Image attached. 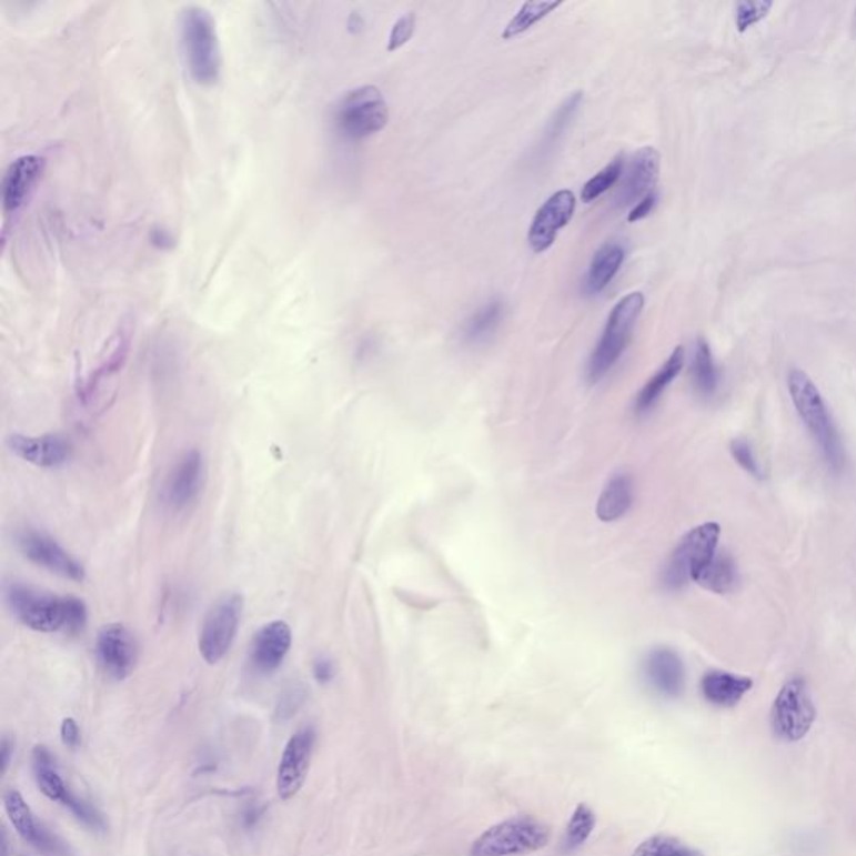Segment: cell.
<instances>
[{"label":"cell","mask_w":856,"mask_h":856,"mask_svg":"<svg viewBox=\"0 0 856 856\" xmlns=\"http://www.w3.org/2000/svg\"><path fill=\"white\" fill-rule=\"evenodd\" d=\"M4 600L12 616L38 633H78L88 621L85 604L78 597L11 583L4 587Z\"/></svg>","instance_id":"cell-1"},{"label":"cell","mask_w":856,"mask_h":856,"mask_svg":"<svg viewBox=\"0 0 856 856\" xmlns=\"http://www.w3.org/2000/svg\"><path fill=\"white\" fill-rule=\"evenodd\" d=\"M180 36L191 78L198 84H214L220 79L221 51L213 16L208 9L190 6L181 12Z\"/></svg>","instance_id":"cell-2"},{"label":"cell","mask_w":856,"mask_h":856,"mask_svg":"<svg viewBox=\"0 0 856 856\" xmlns=\"http://www.w3.org/2000/svg\"><path fill=\"white\" fill-rule=\"evenodd\" d=\"M789 393L796 412L822 449L825 461L835 472L845 465L842 441L829 415L828 406L813 380L803 370H792L788 376Z\"/></svg>","instance_id":"cell-3"},{"label":"cell","mask_w":856,"mask_h":856,"mask_svg":"<svg viewBox=\"0 0 856 856\" xmlns=\"http://www.w3.org/2000/svg\"><path fill=\"white\" fill-rule=\"evenodd\" d=\"M644 309L643 293L634 292L624 296L607 319L606 329L600 343L594 349L587 363V380L590 383H597L613 370V366L620 362L621 355L626 352L631 339H633L634 326L640 320Z\"/></svg>","instance_id":"cell-4"},{"label":"cell","mask_w":856,"mask_h":856,"mask_svg":"<svg viewBox=\"0 0 856 856\" xmlns=\"http://www.w3.org/2000/svg\"><path fill=\"white\" fill-rule=\"evenodd\" d=\"M722 527L716 522H706L687 532L671 554L663 568V586L679 591L694 583L701 571L718 554Z\"/></svg>","instance_id":"cell-5"},{"label":"cell","mask_w":856,"mask_h":856,"mask_svg":"<svg viewBox=\"0 0 856 856\" xmlns=\"http://www.w3.org/2000/svg\"><path fill=\"white\" fill-rule=\"evenodd\" d=\"M551 828L535 816H512L482 833L474 845L472 856H521L538 852L547 846Z\"/></svg>","instance_id":"cell-6"},{"label":"cell","mask_w":856,"mask_h":856,"mask_svg":"<svg viewBox=\"0 0 856 856\" xmlns=\"http://www.w3.org/2000/svg\"><path fill=\"white\" fill-rule=\"evenodd\" d=\"M815 719L816 707L806 681L793 677L779 689L773 703V735L782 742H799L808 735Z\"/></svg>","instance_id":"cell-7"},{"label":"cell","mask_w":856,"mask_h":856,"mask_svg":"<svg viewBox=\"0 0 856 856\" xmlns=\"http://www.w3.org/2000/svg\"><path fill=\"white\" fill-rule=\"evenodd\" d=\"M241 614H243V596L236 593L223 594L208 610L201 624L198 647L203 659L211 666L220 663L230 653L240 630Z\"/></svg>","instance_id":"cell-8"},{"label":"cell","mask_w":856,"mask_h":856,"mask_svg":"<svg viewBox=\"0 0 856 856\" xmlns=\"http://www.w3.org/2000/svg\"><path fill=\"white\" fill-rule=\"evenodd\" d=\"M389 122V105L375 85L353 89L336 109V124L350 139H365Z\"/></svg>","instance_id":"cell-9"},{"label":"cell","mask_w":856,"mask_h":856,"mask_svg":"<svg viewBox=\"0 0 856 856\" xmlns=\"http://www.w3.org/2000/svg\"><path fill=\"white\" fill-rule=\"evenodd\" d=\"M18 547L26 558L62 580L74 581V583H82L85 580L84 565L44 532L24 528L18 534Z\"/></svg>","instance_id":"cell-10"},{"label":"cell","mask_w":856,"mask_h":856,"mask_svg":"<svg viewBox=\"0 0 856 856\" xmlns=\"http://www.w3.org/2000/svg\"><path fill=\"white\" fill-rule=\"evenodd\" d=\"M315 742V729L312 726H306V728L299 729L284 746L276 773L278 796L283 802L295 798L305 785Z\"/></svg>","instance_id":"cell-11"},{"label":"cell","mask_w":856,"mask_h":856,"mask_svg":"<svg viewBox=\"0 0 856 856\" xmlns=\"http://www.w3.org/2000/svg\"><path fill=\"white\" fill-rule=\"evenodd\" d=\"M2 803L12 828L26 843L48 856H71L69 846L54 833L49 832L48 826L39 822L38 816L18 789H8L2 796Z\"/></svg>","instance_id":"cell-12"},{"label":"cell","mask_w":856,"mask_h":856,"mask_svg":"<svg viewBox=\"0 0 856 856\" xmlns=\"http://www.w3.org/2000/svg\"><path fill=\"white\" fill-rule=\"evenodd\" d=\"M138 643L128 627L109 624L102 627L95 640V656L105 676L122 681L131 676L138 664Z\"/></svg>","instance_id":"cell-13"},{"label":"cell","mask_w":856,"mask_h":856,"mask_svg":"<svg viewBox=\"0 0 856 856\" xmlns=\"http://www.w3.org/2000/svg\"><path fill=\"white\" fill-rule=\"evenodd\" d=\"M576 203L573 191L562 190L538 208L528 228V244L534 253H544L555 243L562 228L573 220Z\"/></svg>","instance_id":"cell-14"},{"label":"cell","mask_w":856,"mask_h":856,"mask_svg":"<svg viewBox=\"0 0 856 856\" xmlns=\"http://www.w3.org/2000/svg\"><path fill=\"white\" fill-rule=\"evenodd\" d=\"M292 647V630L284 621H271L254 634L250 647V663L260 674L280 669Z\"/></svg>","instance_id":"cell-15"},{"label":"cell","mask_w":856,"mask_h":856,"mask_svg":"<svg viewBox=\"0 0 856 856\" xmlns=\"http://www.w3.org/2000/svg\"><path fill=\"white\" fill-rule=\"evenodd\" d=\"M661 157L653 147H644L627 164L623 187L617 194V207L624 208L654 193L659 178Z\"/></svg>","instance_id":"cell-16"},{"label":"cell","mask_w":856,"mask_h":856,"mask_svg":"<svg viewBox=\"0 0 856 856\" xmlns=\"http://www.w3.org/2000/svg\"><path fill=\"white\" fill-rule=\"evenodd\" d=\"M8 447L22 461L42 469L62 467L68 464L72 451L71 444L61 435L29 437V435L12 434L8 439Z\"/></svg>","instance_id":"cell-17"},{"label":"cell","mask_w":856,"mask_h":856,"mask_svg":"<svg viewBox=\"0 0 856 856\" xmlns=\"http://www.w3.org/2000/svg\"><path fill=\"white\" fill-rule=\"evenodd\" d=\"M42 168L44 160L36 154H26L12 161L2 180V204L8 216L24 207L41 178Z\"/></svg>","instance_id":"cell-18"},{"label":"cell","mask_w":856,"mask_h":856,"mask_svg":"<svg viewBox=\"0 0 856 856\" xmlns=\"http://www.w3.org/2000/svg\"><path fill=\"white\" fill-rule=\"evenodd\" d=\"M647 684L663 697H677L683 694L686 673L679 654L669 647H657L647 654L643 664Z\"/></svg>","instance_id":"cell-19"},{"label":"cell","mask_w":856,"mask_h":856,"mask_svg":"<svg viewBox=\"0 0 856 856\" xmlns=\"http://www.w3.org/2000/svg\"><path fill=\"white\" fill-rule=\"evenodd\" d=\"M204 462L198 451H190L174 465L167 482V501L171 507L184 508L197 501L203 485Z\"/></svg>","instance_id":"cell-20"},{"label":"cell","mask_w":856,"mask_h":856,"mask_svg":"<svg viewBox=\"0 0 856 856\" xmlns=\"http://www.w3.org/2000/svg\"><path fill=\"white\" fill-rule=\"evenodd\" d=\"M753 681L726 671H709L701 681L704 699L713 706L735 707L749 693Z\"/></svg>","instance_id":"cell-21"},{"label":"cell","mask_w":856,"mask_h":856,"mask_svg":"<svg viewBox=\"0 0 856 856\" xmlns=\"http://www.w3.org/2000/svg\"><path fill=\"white\" fill-rule=\"evenodd\" d=\"M32 773H34L36 785L39 792L51 799L64 806L69 796L72 795L71 788L66 785L56 765L54 756L44 745H38L32 752Z\"/></svg>","instance_id":"cell-22"},{"label":"cell","mask_w":856,"mask_h":856,"mask_svg":"<svg viewBox=\"0 0 856 856\" xmlns=\"http://www.w3.org/2000/svg\"><path fill=\"white\" fill-rule=\"evenodd\" d=\"M132 323L129 320H124L121 325L118 326L114 333H112L111 340H109L108 349H105L104 359H102L101 365L92 372L91 379H89L85 392H88V399H91L92 392L98 389L105 380L112 379L119 370L124 365L125 359H128L129 345H131Z\"/></svg>","instance_id":"cell-23"},{"label":"cell","mask_w":856,"mask_h":856,"mask_svg":"<svg viewBox=\"0 0 856 856\" xmlns=\"http://www.w3.org/2000/svg\"><path fill=\"white\" fill-rule=\"evenodd\" d=\"M634 499L633 479L616 474L607 481L597 501L596 514L603 522L620 521L627 514Z\"/></svg>","instance_id":"cell-24"},{"label":"cell","mask_w":856,"mask_h":856,"mask_svg":"<svg viewBox=\"0 0 856 856\" xmlns=\"http://www.w3.org/2000/svg\"><path fill=\"white\" fill-rule=\"evenodd\" d=\"M683 366L684 349L683 346H676L674 352L671 353L669 359L666 360V363L654 373L653 379L643 386L640 395H637L636 405H634L637 415L643 416L651 412V409L659 402L661 396L666 392L667 386L679 375Z\"/></svg>","instance_id":"cell-25"},{"label":"cell","mask_w":856,"mask_h":856,"mask_svg":"<svg viewBox=\"0 0 856 856\" xmlns=\"http://www.w3.org/2000/svg\"><path fill=\"white\" fill-rule=\"evenodd\" d=\"M624 258L626 250L616 241H610L596 251L586 276V289L591 295H597L606 289L620 271Z\"/></svg>","instance_id":"cell-26"},{"label":"cell","mask_w":856,"mask_h":856,"mask_svg":"<svg viewBox=\"0 0 856 856\" xmlns=\"http://www.w3.org/2000/svg\"><path fill=\"white\" fill-rule=\"evenodd\" d=\"M694 583L715 594H728L738 584V567L732 555L718 552L715 558L701 571Z\"/></svg>","instance_id":"cell-27"},{"label":"cell","mask_w":856,"mask_h":856,"mask_svg":"<svg viewBox=\"0 0 856 856\" xmlns=\"http://www.w3.org/2000/svg\"><path fill=\"white\" fill-rule=\"evenodd\" d=\"M504 319V305L501 300L482 305L477 312L472 313L462 326V340L469 345L487 342Z\"/></svg>","instance_id":"cell-28"},{"label":"cell","mask_w":856,"mask_h":856,"mask_svg":"<svg viewBox=\"0 0 856 856\" xmlns=\"http://www.w3.org/2000/svg\"><path fill=\"white\" fill-rule=\"evenodd\" d=\"M693 380L694 386L701 395H713L718 389V369H716L709 345L703 339L697 340L696 349H694Z\"/></svg>","instance_id":"cell-29"},{"label":"cell","mask_w":856,"mask_h":856,"mask_svg":"<svg viewBox=\"0 0 856 856\" xmlns=\"http://www.w3.org/2000/svg\"><path fill=\"white\" fill-rule=\"evenodd\" d=\"M594 828H596V815L593 809L587 805L577 806L565 828L562 852L573 853L580 849L591 838Z\"/></svg>","instance_id":"cell-30"},{"label":"cell","mask_w":856,"mask_h":856,"mask_svg":"<svg viewBox=\"0 0 856 856\" xmlns=\"http://www.w3.org/2000/svg\"><path fill=\"white\" fill-rule=\"evenodd\" d=\"M562 2H525L522 8L518 9L517 14L508 21L505 26L504 32H502V39L504 41H511V39L517 38V36L527 32L532 26L541 22L542 19L547 18L552 11L561 8Z\"/></svg>","instance_id":"cell-31"},{"label":"cell","mask_w":856,"mask_h":856,"mask_svg":"<svg viewBox=\"0 0 856 856\" xmlns=\"http://www.w3.org/2000/svg\"><path fill=\"white\" fill-rule=\"evenodd\" d=\"M634 856H704L699 849L686 845L674 836L656 835L641 843Z\"/></svg>","instance_id":"cell-32"},{"label":"cell","mask_w":856,"mask_h":856,"mask_svg":"<svg viewBox=\"0 0 856 856\" xmlns=\"http://www.w3.org/2000/svg\"><path fill=\"white\" fill-rule=\"evenodd\" d=\"M623 171L624 157L623 154H620V157L614 158V160L611 161L606 168H603V170H601L596 177L591 178V180L584 184L583 193H581V198H583L584 203H593V201H596L597 198H601L604 193H607V191H610L611 188H613L614 184L621 180V174H623Z\"/></svg>","instance_id":"cell-33"},{"label":"cell","mask_w":856,"mask_h":856,"mask_svg":"<svg viewBox=\"0 0 856 856\" xmlns=\"http://www.w3.org/2000/svg\"><path fill=\"white\" fill-rule=\"evenodd\" d=\"M581 101H583V94H581V92H576V94L565 99L564 104L557 109L554 119H552L551 124H548L547 131H545V147H552V144L557 141L558 135L565 131L568 122H571V119H573L574 114H576L577 108L581 105Z\"/></svg>","instance_id":"cell-34"},{"label":"cell","mask_w":856,"mask_h":856,"mask_svg":"<svg viewBox=\"0 0 856 856\" xmlns=\"http://www.w3.org/2000/svg\"><path fill=\"white\" fill-rule=\"evenodd\" d=\"M769 9H772V2H768V0H765V2L763 0H745V2H739L738 8H736V24H738L739 31H745L749 26L765 18Z\"/></svg>","instance_id":"cell-35"},{"label":"cell","mask_w":856,"mask_h":856,"mask_svg":"<svg viewBox=\"0 0 856 856\" xmlns=\"http://www.w3.org/2000/svg\"><path fill=\"white\" fill-rule=\"evenodd\" d=\"M305 696L306 693L302 686L286 687V691L281 694L280 701H278V718H280L281 722L292 718L296 711L300 709V706H302Z\"/></svg>","instance_id":"cell-36"},{"label":"cell","mask_w":856,"mask_h":856,"mask_svg":"<svg viewBox=\"0 0 856 856\" xmlns=\"http://www.w3.org/2000/svg\"><path fill=\"white\" fill-rule=\"evenodd\" d=\"M413 32H415V14L410 12V14L400 18L399 21L395 22V26H393L386 49H389L390 52H393L396 51V49L402 48V46H405L406 42L412 39Z\"/></svg>","instance_id":"cell-37"},{"label":"cell","mask_w":856,"mask_h":856,"mask_svg":"<svg viewBox=\"0 0 856 856\" xmlns=\"http://www.w3.org/2000/svg\"><path fill=\"white\" fill-rule=\"evenodd\" d=\"M732 454L735 461L753 477H762V469L753 454L752 445L745 439H736L732 442Z\"/></svg>","instance_id":"cell-38"},{"label":"cell","mask_w":856,"mask_h":856,"mask_svg":"<svg viewBox=\"0 0 856 856\" xmlns=\"http://www.w3.org/2000/svg\"><path fill=\"white\" fill-rule=\"evenodd\" d=\"M61 739L66 748L75 749L81 745V729L75 719L66 718L61 725Z\"/></svg>","instance_id":"cell-39"},{"label":"cell","mask_w":856,"mask_h":856,"mask_svg":"<svg viewBox=\"0 0 856 856\" xmlns=\"http://www.w3.org/2000/svg\"><path fill=\"white\" fill-rule=\"evenodd\" d=\"M313 676L320 684L330 683L335 677V666L329 657H319L313 664Z\"/></svg>","instance_id":"cell-40"},{"label":"cell","mask_w":856,"mask_h":856,"mask_svg":"<svg viewBox=\"0 0 856 856\" xmlns=\"http://www.w3.org/2000/svg\"><path fill=\"white\" fill-rule=\"evenodd\" d=\"M654 204H656V193H651L649 197L641 200L640 203L631 210L627 221H630V223H636V221L644 220V218L653 211Z\"/></svg>","instance_id":"cell-41"},{"label":"cell","mask_w":856,"mask_h":856,"mask_svg":"<svg viewBox=\"0 0 856 856\" xmlns=\"http://www.w3.org/2000/svg\"><path fill=\"white\" fill-rule=\"evenodd\" d=\"M12 753H14V742H11V738L6 736V738L2 739V759H0V763H2V769H0L2 776L8 773L9 765H11Z\"/></svg>","instance_id":"cell-42"},{"label":"cell","mask_w":856,"mask_h":856,"mask_svg":"<svg viewBox=\"0 0 856 856\" xmlns=\"http://www.w3.org/2000/svg\"><path fill=\"white\" fill-rule=\"evenodd\" d=\"M2 856H9V839H8V833L4 832V836H2Z\"/></svg>","instance_id":"cell-43"},{"label":"cell","mask_w":856,"mask_h":856,"mask_svg":"<svg viewBox=\"0 0 856 856\" xmlns=\"http://www.w3.org/2000/svg\"><path fill=\"white\" fill-rule=\"evenodd\" d=\"M852 31H853V34H856V9H855V14H853V19H852Z\"/></svg>","instance_id":"cell-44"}]
</instances>
